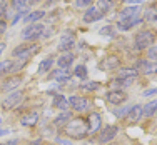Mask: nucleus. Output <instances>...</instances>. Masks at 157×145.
Returning <instances> with one entry per match:
<instances>
[{
	"label": "nucleus",
	"instance_id": "de8ad7c7",
	"mask_svg": "<svg viewBox=\"0 0 157 145\" xmlns=\"http://www.w3.org/2000/svg\"><path fill=\"white\" fill-rule=\"evenodd\" d=\"M47 145H52V143H47Z\"/></svg>",
	"mask_w": 157,
	"mask_h": 145
},
{
	"label": "nucleus",
	"instance_id": "c03bdc74",
	"mask_svg": "<svg viewBox=\"0 0 157 145\" xmlns=\"http://www.w3.org/2000/svg\"><path fill=\"white\" fill-rule=\"evenodd\" d=\"M3 50H5V43L0 42V55H2V52H3Z\"/></svg>",
	"mask_w": 157,
	"mask_h": 145
},
{
	"label": "nucleus",
	"instance_id": "bb28decb",
	"mask_svg": "<svg viewBox=\"0 0 157 145\" xmlns=\"http://www.w3.org/2000/svg\"><path fill=\"white\" fill-rule=\"evenodd\" d=\"M44 17H45V12H44V10H35V12L29 13V15L25 17V24H29V22H37Z\"/></svg>",
	"mask_w": 157,
	"mask_h": 145
},
{
	"label": "nucleus",
	"instance_id": "b1692460",
	"mask_svg": "<svg viewBox=\"0 0 157 145\" xmlns=\"http://www.w3.org/2000/svg\"><path fill=\"white\" fill-rule=\"evenodd\" d=\"M54 107L59 110H62V112H65V110L69 109V100L62 95H55L54 97Z\"/></svg>",
	"mask_w": 157,
	"mask_h": 145
},
{
	"label": "nucleus",
	"instance_id": "4468645a",
	"mask_svg": "<svg viewBox=\"0 0 157 145\" xmlns=\"http://www.w3.org/2000/svg\"><path fill=\"white\" fill-rule=\"evenodd\" d=\"M140 17L139 15H136V17H130V18H125V20H119V24H117V27H119V30H130V28L134 27V25H137V24H140Z\"/></svg>",
	"mask_w": 157,
	"mask_h": 145
},
{
	"label": "nucleus",
	"instance_id": "9b49d317",
	"mask_svg": "<svg viewBox=\"0 0 157 145\" xmlns=\"http://www.w3.org/2000/svg\"><path fill=\"white\" fill-rule=\"evenodd\" d=\"M100 125H102V118H100L99 113H90L87 118V130L89 133H97L100 130Z\"/></svg>",
	"mask_w": 157,
	"mask_h": 145
},
{
	"label": "nucleus",
	"instance_id": "c9c22d12",
	"mask_svg": "<svg viewBox=\"0 0 157 145\" xmlns=\"http://www.w3.org/2000/svg\"><path fill=\"white\" fill-rule=\"evenodd\" d=\"M7 12V0H0V18L5 15Z\"/></svg>",
	"mask_w": 157,
	"mask_h": 145
},
{
	"label": "nucleus",
	"instance_id": "f257e3e1",
	"mask_svg": "<svg viewBox=\"0 0 157 145\" xmlns=\"http://www.w3.org/2000/svg\"><path fill=\"white\" fill-rule=\"evenodd\" d=\"M65 133H67V137L75 139V140L84 139V137L89 133L87 120H84V118H72V120L65 125Z\"/></svg>",
	"mask_w": 157,
	"mask_h": 145
},
{
	"label": "nucleus",
	"instance_id": "423d86ee",
	"mask_svg": "<svg viewBox=\"0 0 157 145\" xmlns=\"http://www.w3.org/2000/svg\"><path fill=\"white\" fill-rule=\"evenodd\" d=\"M119 127L117 125H109V127L99 130V142L100 143H110V140L117 135Z\"/></svg>",
	"mask_w": 157,
	"mask_h": 145
},
{
	"label": "nucleus",
	"instance_id": "dca6fc26",
	"mask_svg": "<svg viewBox=\"0 0 157 145\" xmlns=\"http://www.w3.org/2000/svg\"><path fill=\"white\" fill-rule=\"evenodd\" d=\"M104 69L105 70H115L119 69V65H121V58L117 57V55H109V57L104 60Z\"/></svg>",
	"mask_w": 157,
	"mask_h": 145
},
{
	"label": "nucleus",
	"instance_id": "4c0bfd02",
	"mask_svg": "<svg viewBox=\"0 0 157 145\" xmlns=\"http://www.w3.org/2000/svg\"><path fill=\"white\" fill-rule=\"evenodd\" d=\"M5 30H7V24H5V20H2V18H0V35H2V33H5Z\"/></svg>",
	"mask_w": 157,
	"mask_h": 145
},
{
	"label": "nucleus",
	"instance_id": "58836bf2",
	"mask_svg": "<svg viewBox=\"0 0 157 145\" xmlns=\"http://www.w3.org/2000/svg\"><path fill=\"white\" fill-rule=\"evenodd\" d=\"M129 110H130V109H124V110H117V112H115V115H117V117H124V115H127V113H129Z\"/></svg>",
	"mask_w": 157,
	"mask_h": 145
},
{
	"label": "nucleus",
	"instance_id": "f8f14e48",
	"mask_svg": "<svg viewBox=\"0 0 157 145\" xmlns=\"http://www.w3.org/2000/svg\"><path fill=\"white\" fill-rule=\"evenodd\" d=\"M22 84V77H10V79H5V82L2 84V90L3 92H13L17 90V87Z\"/></svg>",
	"mask_w": 157,
	"mask_h": 145
},
{
	"label": "nucleus",
	"instance_id": "5701e85b",
	"mask_svg": "<svg viewBox=\"0 0 157 145\" xmlns=\"http://www.w3.org/2000/svg\"><path fill=\"white\" fill-rule=\"evenodd\" d=\"M72 62H74V55L72 54H63L62 57L57 58L59 69H69V65H72Z\"/></svg>",
	"mask_w": 157,
	"mask_h": 145
},
{
	"label": "nucleus",
	"instance_id": "2f4dec72",
	"mask_svg": "<svg viewBox=\"0 0 157 145\" xmlns=\"http://www.w3.org/2000/svg\"><path fill=\"white\" fill-rule=\"evenodd\" d=\"M13 7H15L17 10H20V12H24V10H27L29 3H30V0H12Z\"/></svg>",
	"mask_w": 157,
	"mask_h": 145
},
{
	"label": "nucleus",
	"instance_id": "aec40b11",
	"mask_svg": "<svg viewBox=\"0 0 157 145\" xmlns=\"http://www.w3.org/2000/svg\"><path fill=\"white\" fill-rule=\"evenodd\" d=\"M72 118H74V117H72V113L65 110V112H62V113L54 120V125H55V127H65V125L69 124V122L72 120Z\"/></svg>",
	"mask_w": 157,
	"mask_h": 145
},
{
	"label": "nucleus",
	"instance_id": "39448f33",
	"mask_svg": "<svg viewBox=\"0 0 157 145\" xmlns=\"http://www.w3.org/2000/svg\"><path fill=\"white\" fill-rule=\"evenodd\" d=\"M22 99H24V94L22 92H12L10 95H7L5 99H3V102H2V109L3 110H12V109H15V107L18 105V103L22 102Z\"/></svg>",
	"mask_w": 157,
	"mask_h": 145
},
{
	"label": "nucleus",
	"instance_id": "72a5a7b5",
	"mask_svg": "<svg viewBox=\"0 0 157 145\" xmlns=\"http://www.w3.org/2000/svg\"><path fill=\"white\" fill-rule=\"evenodd\" d=\"M92 2L94 0H75V7H78V9H84V7H90L92 5Z\"/></svg>",
	"mask_w": 157,
	"mask_h": 145
},
{
	"label": "nucleus",
	"instance_id": "473e14b6",
	"mask_svg": "<svg viewBox=\"0 0 157 145\" xmlns=\"http://www.w3.org/2000/svg\"><path fill=\"white\" fill-rule=\"evenodd\" d=\"M132 79H121V77H119V79H115L114 82H112V85H121V87H129L130 84H132Z\"/></svg>",
	"mask_w": 157,
	"mask_h": 145
},
{
	"label": "nucleus",
	"instance_id": "49530a36",
	"mask_svg": "<svg viewBox=\"0 0 157 145\" xmlns=\"http://www.w3.org/2000/svg\"><path fill=\"white\" fill-rule=\"evenodd\" d=\"M30 145H42V140H33Z\"/></svg>",
	"mask_w": 157,
	"mask_h": 145
},
{
	"label": "nucleus",
	"instance_id": "a211bd4d",
	"mask_svg": "<svg viewBox=\"0 0 157 145\" xmlns=\"http://www.w3.org/2000/svg\"><path fill=\"white\" fill-rule=\"evenodd\" d=\"M119 75H121V79L136 80L137 75H139V70H136L134 67H124V69H119Z\"/></svg>",
	"mask_w": 157,
	"mask_h": 145
},
{
	"label": "nucleus",
	"instance_id": "6e6552de",
	"mask_svg": "<svg viewBox=\"0 0 157 145\" xmlns=\"http://www.w3.org/2000/svg\"><path fill=\"white\" fill-rule=\"evenodd\" d=\"M74 32H63V35L60 37V42H59V52H69L70 48L74 47Z\"/></svg>",
	"mask_w": 157,
	"mask_h": 145
},
{
	"label": "nucleus",
	"instance_id": "e433bc0d",
	"mask_svg": "<svg viewBox=\"0 0 157 145\" xmlns=\"http://www.w3.org/2000/svg\"><path fill=\"white\" fill-rule=\"evenodd\" d=\"M25 12H27V10H24V12H18V13H17V15H15V17H13V20H12V24H13V25H15V24H17V22H18V20H20V18H22V17H24V13H25Z\"/></svg>",
	"mask_w": 157,
	"mask_h": 145
},
{
	"label": "nucleus",
	"instance_id": "a878e982",
	"mask_svg": "<svg viewBox=\"0 0 157 145\" xmlns=\"http://www.w3.org/2000/svg\"><path fill=\"white\" fill-rule=\"evenodd\" d=\"M54 64H55L54 57H47L45 60H42V64H40V67H39V72H40V73L48 72V70L52 69V65H54Z\"/></svg>",
	"mask_w": 157,
	"mask_h": 145
},
{
	"label": "nucleus",
	"instance_id": "a19ab883",
	"mask_svg": "<svg viewBox=\"0 0 157 145\" xmlns=\"http://www.w3.org/2000/svg\"><path fill=\"white\" fill-rule=\"evenodd\" d=\"M124 2L130 3V5H139V3H142L144 0H124Z\"/></svg>",
	"mask_w": 157,
	"mask_h": 145
},
{
	"label": "nucleus",
	"instance_id": "1a4fd4ad",
	"mask_svg": "<svg viewBox=\"0 0 157 145\" xmlns=\"http://www.w3.org/2000/svg\"><path fill=\"white\" fill-rule=\"evenodd\" d=\"M104 15H105V13L100 12L97 7H89V9L84 12V22L85 24H94V22L104 18Z\"/></svg>",
	"mask_w": 157,
	"mask_h": 145
},
{
	"label": "nucleus",
	"instance_id": "7c9ffc66",
	"mask_svg": "<svg viewBox=\"0 0 157 145\" xmlns=\"http://www.w3.org/2000/svg\"><path fill=\"white\" fill-rule=\"evenodd\" d=\"M74 75L78 77V79H87V67L85 65H77L75 70H74Z\"/></svg>",
	"mask_w": 157,
	"mask_h": 145
},
{
	"label": "nucleus",
	"instance_id": "a18cd8bd",
	"mask_svg": "<svg viewBox=\"0 0 157 145\" xmlns=\"http://www.w3.org/2000/svg\"><path fill=\"white\" fill-rule=\"evenodd\" d=\"M9 132H10V130H2V128H0V137H2V135H7Z\"/></svg>",
	"mask_w": 157,
	"mask_h": 145
},
{
	"label": "nucleus",
	"instance_id": "6ab92c4d",
	"mask_svg": "<svg viewBox=\"0 0 157 145\" xmlns=\"http://www.w3.org/2000/svg\"><path fill=\"white\" fill-rule=\"evenodd\" d=\"M136 65L139 67L144 73H157V64H149V62H145V60H139ZM137 67H134V69H137Z\"/></svg>",
	"mask_w": 157,
	"mask_h": 145
},
{
	"label": "nucleus",
	"instance_id": "2eb2a0df",
	"mask_svg": "<svg viewBox=\"0 0 157 145\" xmlns=\"http://www.w3.org/2000/svg\"><path fill=\"white\" fill-rule=\"evenodd\" d=\"M140 10L137 5H132V7H125L121 13H119V20H125V18H130V17H136L139 15Z\"/></svg>",
	"mask_w": 157,
	"mask_h": 145
},
{
	"label": "nucleus",
	"instance_id": "cd10ccee",
	"mask_svg": "<svg viewBox=\"0 0 157 145\" xmlns=\"http://www.w3.org/2000/svg\"><path fill=\"white\" fill-rule=\"evenodd\" d=\"M112 7H114V0H99V2H97V9L104 13L109 12Z\"/></svg>",
	"mask_w": 157,
	"mask_h": 145
},
{
	"label": "nucleus",
	"instance_id": "f704fd0d",
	"mask_svg": "<svg viewBox=\"0 0 157 145\" xmlns=\"http://www.w3.org/2000/svg\"><path fill=\"white\" fill-rule=\"evenodd\" d=\"M147 57H149V60H154V62H157V47H149Z\"/></svg>",
	"mask_w": 157,
	"mask_h": 145
},
{
	"label": "nucleus",
	"instance_id": "0eeeda50",
	"mask_svg": "<svg viewBox=\"0 0 157 145\" xmlns=\"http://www.w3.org/2000/svg\"><path fill=\"white\" fill-rule=\"evenodd\" d=\"M69 100V107H72L75 112H84V110L89 109V100L84 99V97H78V95H72Z\"/></svg>",
	"mask_w": 157,
	"mask_h": 145
},
{
	"label": "nucleus",
	"instance_id": "9d476101",
	"mask_svg": "<svg viewBox=\"0 0 157 145\" xmlns=\"http://www.w3.org/2000/svg\"><path fill=\"white\" fill-rule=\"evenodd\" d=\"M105 99L109 100L112 105H121V103L125 102L127 94L124 90H109V92H107V95H105Z\"/></svg>",
	"mask_w": 157,
	"mask_h": 145
},
{
	"label": "nucleus",
	"instance_id": "4be33fe9",
	"mask_svg": "<svg viewBox=\"0 0 157 145\" xmlns=\"http://www.w3.org/2000/svg\"><path fill=\"white\" fill-rule=\"evenodd\" d=\"M157 112V100H152V102L145 103L144 107H142V117H152Z\"/></svg>",
	"mask_w": 157,
	"mask_h": 145
},
{
	"label": "nucleus",
	"instance_id": "ddd939ff",
	"mask_svg": "<svg viewBox=\"0 0 157 145\" xmlns=\"http://www.w3.org/2000/svg\"><path fill=\"white\" fill-rule=\"evenodd\" d=\"M48 79H50V80H57V82H65V80L70 79V70L69 69H59V67H57V69L48 75Z\"/></svg>",
	"mask_w": 157,
	"mask_h": 145
},
{
	"label": "nucleus",
	"instance_id": "ea45409f",
	"mask_svg": "<svg viewBox=\"0 0 157 145\" xmlns=\"http://www.w3.org/2000/svg\"><path fill=\"white\" fill-rule=\"evenodd\" d=\"M154 94H157V88H151V90H145V92H144V97L154 95Z\"/></svg>",
	"mask_w": 157,
	"mask_h": 145
},
{
	"label": "nucleus",
	"instance_id": "20e7f679",
	"mask_svg": "<svg viewBox=\"0 0 157 145\" xmlns=\"http://www.w3.org/2000/svg\"><path fill=\"white\" fill-rule=\"evenodd\" d=\"M154 32L152 30H140L136 35V48L137 50H147L154 43Z\"/></svg>",
	"mask_w": 157,
	"mask_h": 145
},
{
	"label": "nucleus",
	"instance_id": "393cba45",
	"mask_svg": "<svg viewBox=\"0 0 157 145\" xmlns=\"http://www.w3.org/2000/svg\"><path fill=\"white\" fill-rule=\"evenodd\" d=\"M37 120H39V113L32 112V113L25 115V117L22 118V125H25V127H32V125L37 124Z\"/></svg>",
	"mask_w": 157,
	"mask_h": 145
},
{
	"label": "nucleus",
	"instance_id": "09e8293b",
	"mask_svg": "<svg viewBox=\"0 0 157 145\" xmlns=\"http://www.w3.org/2000/svg\"><path fill=\"white\" fill-rule=\"evenodd\" d=\"M0 122H2V118H0Z\"/></svg>",
	"mask_w": 157,
	"mask_h": 145
},
{
	"label": "nucleus",
	"instance_id": "c756f323",
	"mask_svg": "<svg viewBox=\"0 0 157 145\" xmlns=\"http://www.w3.org/2000/svg\"><path fill=\"white\" fill-rule=\"evenodd\" d=\"M12 69H13V62H12V60H3V62H0V75H2V73L12 72Z\"/></svg>",
	"mask_w": 157,
	"mask_h": 145
},
{
	"label": "nucleus",
	"instance_id": "c85d7f7f",
	"mask_svg": "<svg viewBox=\"0 0 157 145\" xmlns=\"http://www.w3.org/2000/svg\"><path fill=\"white\" fill-rule=\"evenodd\" d=\"M100 85H99V82H90V80H87V82H82V85H80V88L84 92H94L97 90Z\"/></svg>",
	"mask_w": 157,
	"mask_h": 145
},
{
	"label": "nucleus",
	"instance_id": "412c9836",
	"mask_svg": "<svg viewBox=\"0 0 157 145\" xmlns=\"http://www.w3.org/2000/svg\"><path fill=\"white\" fill-rule=\"evenodd\" d=\"M140 117H142V105L130 107L129 113H127V120H129V122H137Z\"/></svg>",
	"mask_w": 157,
	"mask_h": 145
},
{
	"label": "nucleus",
	"instance_id": "f03ea898",
	"mask_svg": "<svg viewBox=\"0 0 157 145\" xmlns=\"http://www.w3.org/2000/svg\"><path fill=\"white\" fill-rule=\"evenodd\" d=\"M39 48H40V45H39V43H35V42L22 43V45H17L15 48H13L12 55L17 58V60L25 62L27 58H30L33 54H37V52H39Z\"/></svg>",
	"mask_w": 157,
	"mask_h": 145
},
{
	"label": "nucleus",
	"instance_id": "79ce46f5",
	"mask_svg": "<svg viewBox=\"0 0 157 145\" xmlns=\"http://www.w3.org/2000/svg\"><path fill=\"white\" fill-rule=\"evenodd\" d=\"M105 33H112V27H105L100 30V35H105Z\"/></svg>",
	"mask_w": 157,
	"mask_h": 145
},
{
	"label": "nucleus",
	"instance_id": "37998d69",
	"mask_svg": "<svg viewBox=\"0 0 157 145\" xmlns=\"http://www.w3.org/2000/svg\"><path fill=\"white\" fill-rule=\"evenodd\" d=\"M0 145H18V140H17V139H13V140H9V142L0 143Z\"/></svg>",
	"mask_w": 157,
	"mask_h": 145
},
{
	"label": "nucleus",
	"instance_id": "7ed1b4c3",
	"mask_svg": "<svg viewBox=\"0 0 157 145\" xmlns=\"http://www.w3.org/2000/svg\"><path fill=\"white\" fill-rule=\"evenodd\" d=\"M44 32H45V25L32 24V25H29V27L24 28V32H22V39H24L25 42H35L37 39H40V37L44 35Z\"/></svg>",
	"mask_w": 157,
	"mask_h": 145
},
{
	"label": "nucleus",
	"instance_id": "f3484780",
	"mask_svg": "<svg viewBox=\"0 0 157 145\" xmlns=\"http://www.w3.org/2000/svg\"><path fill=\"white\" fill-rule=\"evenodd\" d=\"M144 18L145 22H157V2L151 3L144 12Z\"/></svg>",
	"mask_w": 157,
	"mask_h": 145
},
{
	"label": "nucleus",
	"instance_id": "8fccbe9b",
	"mask_svg": "<svg viewBox=\"0 0 157 145\" xmlns=\"http://www.w3.org/2000/svg\"><path fill=\"white\" fill-rule=\"evenodd\" d=\"M110 145H112V143H110Z\"/></svg>",
	"mask_w": 157,
	"mask_h": 145
}]
</instances>
